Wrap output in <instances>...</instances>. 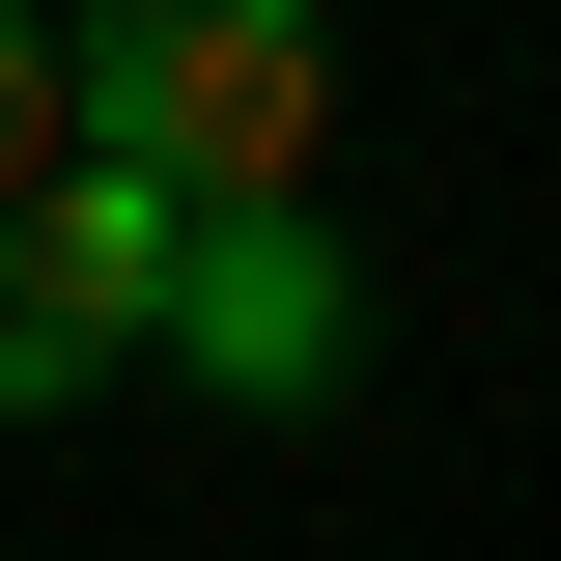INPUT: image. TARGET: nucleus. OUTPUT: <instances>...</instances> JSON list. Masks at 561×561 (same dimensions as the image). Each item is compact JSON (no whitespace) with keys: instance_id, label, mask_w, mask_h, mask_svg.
I'll use <instances>...</instances> for the list:
<instances>
[{"instance_id":"nucleus-1","label":"nucleus","mask_w":561,"mask_h":561,"mask_svg":"<svg viewBox=\"0 0 561 561\" xmlns=\"http://www.w3.org/2000/svg\"><path fill=\"white\" fill-rule=\"evenodd\" d=\"M57 84L140 197H309V140H337V28L309 0H84Z\"/></svg>"},{"instance_id":"nucleus-2","label":"nucleus","mask_w":561,"mask_h":561,"mask_svg":"<svg viewBox=\"0 0 561 561\" xmlns=\"http://www.w3.org/2000/svg\"><path fill=\"white\" fill-rule=\"evenodd\" d=\"M169 225H197V197H140L113 140H57V169L0 197V421H57L84 365L169 337Z\"/></svg>"},{"instance_id":"nucleus-3","label":"nucleus","mask_w":561,"mask_h":561,"mask_svg":"<svg viewBox=\"0 0 561 561\" xmlns=\"http://www.w3.org/2000/svg\"><path fill=\"white\" fill-rule=\"evenodd\" d=\"M169 365H197V393H253V421H309L365 365V253L309 197H197L169 225Z\"/></svg>"},{"instance_id":"nucleus-4","label":"nucleus","mask_w":561,"mask_h":561,"mask_svg":"<svg viewBox=\"0 0 561 561\" xmlns=\"http://www.w3.org/2000/svg\"><path fill=\"white\" fill-rule=\"evenodd\" d=\"M57 140H84V84H57V0H0V197H28Z\"/></svg>"}]
</instances>
